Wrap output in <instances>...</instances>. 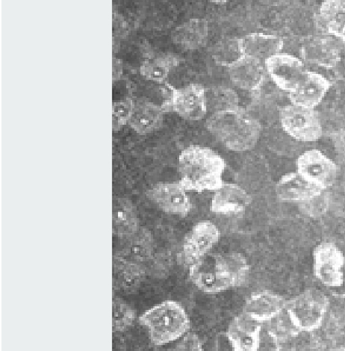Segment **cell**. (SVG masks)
Wrapping results in <instances>:
<instances>
[{"label": "cell", "instance_id": "obj_22", "mask_svg": "<svg viewBox=\"0 0 345 351\" xmlns=\"http://www.w3.org/2000/svg\"><path fill=\"white\" fill-rule=\"evenodd\" d=\"M216 265L228 289L245 284L249 277L250 266L246 258L239 253L215 256Z\"/></svg>", "mask_w": 345, "mask_h": 351}, {"label": "cell", "instance_id": "obj_12", "mask_svg": "<svg viewBox=\"0 0 345 351\" xmlns=\"http://www.w3.org/2000/svg\"><path fill=\"white\" fill-rule=\"evenodd\" d=\"M147 195L168 214L187 216L191 210V199L180 182L158 184Z\"/></svg>", "mask_w": 345, "mask_h": 351}, {"label": "cell", "instance_id": "obj_31", "mask_svg": "<svg viewBox=\"0 0 345 351\" xmlns=\"http://www.w3.org/2000/svg\"><path fill=\"white\" fill-rule=\"evenodd\" d=\"M331 198L326 190L321 193L299 204L300 210L312 218H319L324 215L330 206Z\"/></svg>", "mask_w": 345, "mask_h": 351}, {"label": "cell", "instance_id": "obj_28", "mask_svg": "<svg viewBox=\"0 0 345 351\" xmlns=\"http://www.w3.org/2000/svg\"><path fill=\"white\" fill-rule=\"evenodd\" d=\"M208 112L213 114L233 110L239 107L237 92L225 86L206 88Z\"/></svg>", "mask_w": 345, "mask_h": 351}, {"label": "cell", "instance_id": "obj_24", "mask_svg": "<svg viewBox=\"0 0 345 351\" xmlns=\"http://www.w3.org/2000/svg\"><path fill=\"white\" fill-rule=\"evenodd\" d=\"M266 324L268 335L272 339L277 350H282L301 332L292 322L285 308Z\"/></svg>", "mask_w": 345, "mask_h": 351}, {"label": "cell", "instance_id": "obj_20", "mask_svg": "<svg viewBox=\"0 0 345 351\" xmlns=\"http://www.w3.org/2000/svg\"><path fill=\"white\" fill-rule=\"evenodd\" d=\"M240 39L246 56L257 58L264 63L267 58L281 53L284 46L281 37L263 32L250 33Z\"/></svg>", "mask_w": 345, "mask_h": 351}, {"label": "cell", "instance_id": "obj_25", "mask_svg": "<svg viewBox=\"0 0 345 351\" xmlns=\"http://www.w3.org/2000/svg\"><path fill=\"white\" fill-rule=\"evenodd\" d=\"M211 56L216 64L227 69L246 57L238 38H225L217 41L211 48Z\"/></svg>", "mask_w": 345, "mask_h": 351}, {"label": "cell", "instance_id": "obj_19", "mask_svg": "<svg viewBox=\"0 0 345 351\" xmlns=\"http://www.w3.org/2000/svg\"><path fill=\"white\" fill-rule=\"evenodd\" d=\"M206 256L189 267V277L193 285L206 294L220 293L228 289L217 269L215 257L209 262Z\"/></svg>", "mask_w": 345, "mask_h": 351}, {"label": "cell", "instance_id": "obj_14", "mask_svg": "<svg viewBox=\"0 0 345 351\" xmlns=\"http://www.w3.org/2000/svg\"><path fill=\"white\" fill-rule=\"evenodd\" d=\"M228 72L233 85L254 94L263 86L267 74L264 62L248 56L230 66Z\"/></svg>", "mask_w": 345, "mask_h": 351}, {"label": "cell", "instance_id": "obj_1", "mask_svg": "<svg viewBox=\"0 0 345 351\" xmlns=\"http://www.w3.org/2000/svg\"><path fill=\"white\" fill-rule=\"evenodd\" d=\"M224 158L213 149L191 145L179 158L180 184L187 191H217L224 185Z\"/></svg>", "mask_w": 345, "mask_h": 351}, {"label": "cell", "instance_id": "obj_27", "mask_svg": "<svg viewBox=\"0 0 345 351\" xmlns=\"http://www.w3.org/2000/svg\"><path fill=\"white\" fill-rule=\"evenodd\" d=\"M162 121V108L153 104H139L132 111V127L141 134L152 132Z\"/></svg>", "mask_w": 345, "mask_h": 351}, {"label": "cell", "instance_id": "obj_33", "mask_svg": "<svg viewBox=\"0 0 345 351\" xmlns=\"http://www.w3.org/2000/svg\"><path fill=\"white\" fill-rule=\"evenodd\" d=\"M335 152L345 160V130H339L331 134Z\"/></svg>", "mask_w": 345, "mask_h": 351}, {"label": "cell", "instance_id": "obj_11", "mask_svg": "<svg viewBox=\"0 0 345 351\" xmlns=\"http://www.w3.org/2000/svg\"><path fill=\"white\" fill-rule=\"evenodd\" d=\"M300 53L305 62L331 69L340 62L342 50L337 40L325 35L305 39Z\"/></svg>", "mask_w": 345, "mask_h": 351}, {"label": "cell", "instance_id": "obj_3", "mask_svg": "<svg viewBox=\"0 0 345 351\" xmlns=\"http://www.w3.org/2000/svg\"><path fill=\"white\" fill-rule=\"evenodd\" d=\"M139 323L149 333L156 346H163L180 339L191 328L186 309L174 300H166L148 309L139 317Z\"/></svg>", "mask_w": 345, "mask_h": 351}, {"label": "cell", "instance_id": "obj_18", "mask_svg": "<svg viewBox=\"0 0 345 351\" xmlns=\"http://www.w3.org/2000/svg\"><path fill=\"white\" fill-rule=\"evenodd\" d=\"M323 191L302 178L298 172L285 174L276 185V196L282 202L299 204Z\"/></svg>", "mask_w": 345, "mask_h": 351}, {"label": "cell", "instance_id": "obj_7", "mask_svg": "<svg viewBox=\"0 0 345 351\" xmlns=\"http://www.w3.org/2000/svg\"><path fill=\"white\" fill-rule=\"evenodd\" d=\"M265 66L274 85L289 94L299 86L307 71L299 58L282 53L267 58Z\"/></svg>", "mask_w": 345, "mask_h": 351}, {"label": "cell", "instance_id": "obj_10", "mask_svg": "<svg viewBox=\"0 0 345 351\" xmlns=\"http://www.w3.org/2000/svg\"><path fill=\"white\" fill-rule=\"evenodd\" d=\"M169 106L185 120L200 121L208 112L206 88L198 83L181 88H173Z\"/></svg>", "mask_w": 345, "mask_h": 351}, {"label": "cell", "instance_id": "obj_16", "mask_svg": "<svg viewBox=\"0 0 345 351\" xmlns=\"http://www.w3.org/2000/svg\"><path fill=\"white\" fill-rule=\"evenodd\" d=\"M331 83L323 75L307 71L299 86L289 94L293 105L315 108L325 97Z\"/></svg>", "mask_w": 345, "mask_h": 351}, {"label": "cell", "instance_id": "obj_26", "mask_svg": "<svg viewBox=\"0 0 345 351\" xmlns=\"http://www.w3.org/2000/svg\"><path fill=\"white\" fill-rule=\"evenodd\" d=\"M114 230L119 236H130L136 232L138 219L133 206L128 199H117L115 202Z\"/></svg>", "mask_w": 345, "mask_h": 351}, {"label": "cell", "instance_id": "obj_29", "mask_svg": "<svg viewBox=\"0 0 345 351\" xmlns=\"http://www.w3.org/2000/svg\"><path fill=\"white\" fill-rule=\"evenodd\" d=\"M179 62L178 58L175 56L159 58L153 62L143 66L141 73L150 80L163 82L170 71L179 64Z\"/></svg>", "mask_w": 345, "mask_h": 351}, {"label": "cell", "instance_id": "obj_15", "mask_svg": "<svg viewBox=\"0 0 345 351\" xmlns=\"http://www.w3.org/2000/svg\"><path fill=\"white\" fill-rule=\"evenodd\" d=\"M286 300L271 291H263L252 294L243 308V314L259 323H267L285 308Z\"/></svg>", "mask_w": 345, "mask_h": 351}, {"label": "cell", "instance_id": "obj_34", "mask_svg": "<svg viewBox=\"0 0 345 351\" xmlns=\"http://www.w3.org/2000/svg\"><path fill=\"white\" fill-rule=\"evenodd\" d=\"M340 39L343 41L344 43H345V28L342 32Z\"/></svg>", "mask_w": 345, "mask_h": 351}, {"label": "cell", "instance_id": "obj_32", "mask_svg": "<svg viewBox=\"0 0 345 351\" xmlns=\"http://www.w3.org/2000/svg\"><path fill=\"white\" fill-rule=\"evenodd\" d=\"M176 350L182 351H201L203 350V346L198 335L193 332L185 334L178 345L176 346Z\"/></svg>", "mask_w": 345, "mask_h": 351}, {"label": "cell", "instance_id": "obj_2", "mask_svg": "<svg viewBox=\"0 0 345 351\" xmlns=\"http://www.w3.org/2000/svg\"><path fill=\"white\" fill-rule=\"evenodd\" d=\"M206 127L218 141L234 152L254 149L262 130L255 117L240 106L213 114L206 120Z\"/></svg>", "mask_w": 345, "mask_h": 351}, {"label": "cell", "instance_id": "obj_9", "mask_svg": "<svg viewBox=\"0 0 345 351\" xmlns=\"http://www.w3.org/2000/svg\"><path fill=\"white\" fill-rule=\"evenodd\" d=\"M220 231L209 221L193 226L184 241L181 258L185 265L191 266L204 258L219 241Z\"/></svg>", "mask_w": 345, "mask_h": 351}, {"label": "cell", "instance_id": "obj_8", "mask_svg": "<svg viewBox=\"0 0 345 351\" xmlns=\"http://www.w3.org/2000/svg\"><path fill=\"white\" fill-rule=\"evenodd\" d=\"M297 172L313 186L326 190L337 178V165L318 149L308 150L297 160Z\"/></svg>", "mask_w": 345, "mask_h": 351}, {"label": "cell", "instance_id": "obj_4", "mask_svg": "<svg viewBox=\"0 0 345 351\" xmlns=\"http://www.w3.org/2000/svg\"><path fill=\"white\" fill-rule=\"evenodd\" d=\"M328 308V300L321 291L308 289L286 302L285 311L300 332L321 327Z\"/></svg>", "mask_w": 345, "mask_h": 351}, {"label": "cell", "instance_id": "obj_30", "mask_svg": "<svg viewBox=\"0 0 345 351\" xmlns=\"http://www.w3.org/2000/svg\"><path fill=\"white\" fill-rule=\"evenodd\" d=\"M136 313L122 300L117 299L113 302V329L115 332H123L132 325Z\"/></svg>", "mask_w": 345, "mask_h": 351}, {"label": "cell", "instance_id": "obj_21", "mask_svg": "<svg viewBox=\"0 0 345 351\" xmlns=\"http://www.w3.org/2000/svg\"><path fill=\"white\" fill-rule=\"evenodd\" d=\"M209 23L206 19H193L176 27L172 33L174 43L185 50H197L206 45Z\"/></svg>", "mask_w": 345, "mask_h": 351}, {"label": "cell", "instance_id": "obj_5", "mask_svg": "<svg viewBox=\"0 0 345 351\" xmlns=\"http://www.w3.org/2000/svg\"><path fill=\"white\" fill-rule=\"evenodd\" d=\"M280 117L283 130L294 139L313 142L322 136V120L314 108L292 104L282 108Z\"/></svg>", "mask_w": 345, "mask_h": 351}, {"label": "cell", "instance_id": "obj_17", "mask_svg": "<svg viewBox=\"0 0 345 351\" xmlns=\"http://www.w3.org/2000/svg\"><path fill=\"white\" fill-rule=\"evenodd\" d=\"M251 200L248 192L237 184L224 183L215 191L210 210L217 214H239L246 210Z\"/></svg>", "mask_w": 345, "mask_h": 351}, {"label": "cell", "instance_id": "obj_23", "mask_svg": "<svg viewBox=\"0 0 345 351\" xmlns=\"http://www.w3.org/2000/svg\"><path fill=\"white\" fill-rule=\"evenodd\" d=\"M318 21L319 27L326 32V36L340 38L345 28V1H324L320 7Z\"/></svg>", "mask_w": 345, "mask_h": 351}, {"label": "cell", "instance_id": "obj_6", "mask_svg": "<svg viewBox=\"0 0 345 351\" xmlns=\"http://www.w3.org/2000/svg\"><path fill=\"white\" fill-rule=\"evenodd\" d=\"M313 271L316 279L330 289L344 286L345 282V257L338 246L324 241L318 245L313 253Z\"/></svg>", "mask_w": 345, "mask_h": 351}, {"label": "cell", "instance_id": "obj_13", "mask_svg": "<svg viewBox=\"0 0 345 351\" xmlns=\"http://www.w3.org/2000/svg\"><path fill=\"white\" fill-rule=\"evenodd\" d=\"M263 324L245 314L235 317L226 330V337L235 351H257L260 348Z\"/></svg>", "mask_w": 345, "mask_h": 351}]
</instances>
